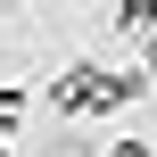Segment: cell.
Wrapping results in <instances>:
<instances>
[{"label":"cell","instance_id":"6da1fadb","mask_svg":"<svg viewBox=\"0 0 157 157\" xmlns=\"http://www.w3.org/2000/svg\"><path fill=\"white\" fill-rule=\"evenodd\" d=\"M108 25H116V33H149V25H157V0H116Z\"/></svg>","mask_w":157,"mask_h":157},{"label":"cell","instance_id":"7a4b0ae2","mask_svg":"<svg viewBox=\"0 0 157 157\" xmlns=\"http://www.w3.org/2000/svg\"><path fill=\"white\" fill-rule=\"evenodd\" d=\"M33 116V91H17V83H0V132H17Z\"/></svg>","mask_w":157,"mask_h":157},{"label":"cell","instance_id":"3957f363","mask_svg":"<svg viewBox=\"0 0 157 157\" xmlns=\"http://www.w3.org/2000/svg\"><path fill=\"white\" fill-rule=\"evenodd\" d=\"M108 157H157V149L141 141V132H132V141H108Z\"/></svg>","mask_w":157,"mask_h":157},{"label":"cell","instance_id":"277c9868","mask_svg":"<svg viewBox=\"0 0 157 157\" xmlns=\"http://www.w3.org/2000/svg\"><path fill=\"white\" fill-rule=\"evenodd\" d=\"M149 75H157V25H149ZM149 75H141V83H149Z\"/></svg>","mask_w":157,"mask_h":157},{"label":"cell","instance_id":"5b68a950","mask_svg":"<svg viewBox=\"0 0 157 157\" xmlns=\"http://www.w3.org/2000/svg\"><path fill=\"white\" fill-rule=\"evenodd\" d=\"M0 157H8V149H0Z\"/></svg>","mask_w":157,"mask_h":157}]
</instances>
